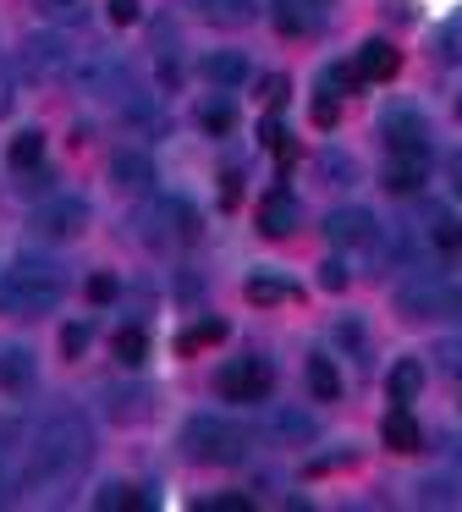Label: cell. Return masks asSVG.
<instances>
[{
  "label": "cell",
  "mask_w": 462,
  "mask_h": 512,
  "mask_svg": "<svg viewBox=\"0 0 462 512\" xmlns=\"http://www.w3.org/2000/svg\"><path fill=\"white\" fill-rule=\"evenodd\" d=\"M451 193H457V199H462V149H457V155H451Z\"/></svg>",
  "instance_id": "cell-44"
},
{
  "label": "cell",
  "mask_w": 462,
  "mask_h": 512,
  "mask_svg": "<svg viewBox=\"0 0 462 512\" xmlns=\"http://www.w3.org/2000/svg\"><path fill=\"white\" fill-rule=\"evenodd\" d=\"M22 72H28L33 83H50V78H66V67H72V50L61 45V34H28L22 39Z\"/></svg>",
  "instance_id": "cell-8"
},
{
  "label": "cell",
  "mask_w": 462,
  "mask_h": 512,
  "mask_svg": "<svg viewBox=\"0 0 462 512\" xmlns=\"http://www.w3.org/2000/svg\"><path fill=\"white\" fill-rule=\"evenodd\" d=\"M286 94H292V83H286L281 72H275V78H264V105H270V111H281Z\"/></svg>",
  "instance_id": "cell-38"
},
{
  "label": "cell",
  "mask_w": 462,
  "mask_h": 512,
  "mask_svg": "<svg viewBox=\"0 0 462 512\" xmlns=\"http://www.w3.org/2000/svg\"><path fill=\"white\" fill-rule=\"evenodd\" d=\"M336 342L358 353V347H363V331H358V320H341V325H336Z\"/></svg>",
  "instance_id": "cell-42"
},
{
  "label": "cell",
  "mask_w": 462,
  "mask_h": 512,
  "mask_svg": "<svg viewBox=\"0 0 462 512\" xmlns=\"http://www.w3.org/2000/svg\"><path fill=\"white\" fill-rule=\"evenodd\" d=\"M462 309V292L446 287V281H407L402 292H396V314L402 320H440V314H457Z\"/></svg>",
  "instance_id": "cell-5"
},
{
  "label": "cell",
  "mask_w": 462,
  "mask_h": 512,
  "mask_svg": "<svg viewBox=\"0 0 462 512\" xmlns=\"http://www.w3.org/2000/svg\"><path fill=\"white\" fill-rule=\"evenodd\" d=\"M226 342V320H198L193 331L176 336V353H204V347Z\"/></svg>",
  "instance_id": "cell-24"
},
{
  "label": "cell",
  "mask_w": 462,
  "mask_h": 512,
  "mask_svg": "<svg viewBox=\"0 0 462 512\" xmlns=\"http://www.w3.org/2000/svg\"><path fill=\"white\" fill-rule=\"evenodd\" d=\"M94 507H99V512H116V507H143V496H138L132 485H116V479H110V485H99Z\"/></svg>",
  "instance_id": "cell-29"
},
{
  "label": "cell",
  "mask_w": 462,
  "mask_h": 512,
  "mask_svg": "<svg viewBox=\"0 0 462 512\" xmlns=\"http://www.w3.org/2000/svg\"><path fill=\"white\" fill-rule=\"evenodd\" d=\"M275 28H281L286 39H297V34H308V17L297 12V0H275Z\"/></svg>",
  "instance_id": "cell-31"
},
{
  "label": "cell",
  "mask_w": 462,
  "mask_h": 512,
  "mask_svg": "<svg viewBox=\"0 0 462 512\" xmlns=\"http://www.w3.org/2000/svg\"><path fill=\"white\" fill-rule=\"evenodd\" d=\"M110 353L121 358V364H143V358H149V336H143V325H121L116 331V342H110Z\"/></svg>",
  "instance_id": "cell-25"
},
{
  "label": "cell",
  "mask_w": 462,
  "mask_h": 512,
  "mask_svg": "<svg viewBox=\"0 0 462 512\" xmlns=\"http://www.w3.org/2000/svg\"><path fill=\"white\" fill-rule=\"evenodd\" d=\"M198 12L215 28H248L259 17V0H198Z\"/></svg>",
  "instance_id": "cell-18"
},
{
  "label": "cell",
  "mask_w": 462,
  "mask_h": 512,
  "mask_svg": "<svg viewBox=\"0 0 462 512\" xmlns=\"http://www.w3.org/2000/svg\"><path fill=\"white\" fill-rule=\"evenodd\" d=\"M396 67H402V50H396L391 39H369V45L358 50V78H363V83L396 78Z\"/></svg>",
  "instance_id": "cell-14"
},
{
  "label": "cell",
  "mask_w": 462,
  "mask_h": 512,
  "mask_svg": "<svg viewBox=\"0 0 462 512\" xmlns=\"http://www.w3.org/2000/svg\"><path fill=\"white\" fill-rule=\"evenodd\" d=\"M83 232H88V204L72 199V193H61V199L33 210V237H44V243H72Z\"/></svg>",
  "instance_id": "cell-6"
},
{
  "label": "cell",
  "mask_w": 462,
  "mask_h": 512,
  "mask_svg": "<svg viewBox=\"0 0 462 512\" xmlns=\"http://www.w3.org/2000/svg\"><path fill=\"white\" fill-rule=\"evenodd\" d=\"M11 111V72H6V61H0V116Z\"/></svg>",
  "instance_id": "cell-43"
},
{
  "label": "cell",
  "mask_w": 462,
  "mask_h": 512,
  "mask_svg": "<svg viewBox=\"0 0 462 512\" xmlns=\"http://www.w3.org/2000/svg\"><path fill=\"white\" fill-rule=\"evenodd\" d=\"M380 138L385 155H407V149H429V122L413 111V105H391L380 116Z\"/></svg>",
  "instance_id": "cell-9"
},
{
  "label": "cell",
  "mask_w": 462,
  "mask_h": 512,
  "mask_svg": "<svg viewBox=\"0 0 462 512\" xmlns=\"http://www.w3.org/2000/svg\"><path fill=\"white\" fill-rule=\"evenodd\" d=\"M319 171H325L330 182H352V160L336 155V149H325V160H319Z\"/></svg>",
  "instance_id": "cell-37"
},
{
  "label": "cell",
  "mask_w": 462,
  "mask_h": 512,
  "mask_svg": "<svg viewBox=\"0 0 462 512\" xmlns=\"http://www.w3.org/2000/svg\"><path fill=\"white\" fill-rule=\"evenodd\" d=\"M275 435H281V441H314L319 435V424L308 419V413H275Z\"/></svg>",
  "instance_id": "cell-28"
},
{
  "label": "cell",
  "mask_w": 462,
  "mask_h": 512,
  "mask_svg": "<svg viewBox=\"0 0 462 512\" xmlns=\"http://www.w3.org/2000/svg\"><path fill=\"white\" fill-rule=\"evenodd\" d=\"M237 199H242V177H237V171H226V177H220V204L231 210Z\"/></svg>",
  "instance_id": "cell-41"
},
{
  "label": "cell",
  "mask_w": 462,
  "mask_h": 512,
  "mask_svg": "<svg viewBox=\"0 0 462 512\" xmlns=\"http://www.w3.org/2000/svg\"><path fill=\"white\" fill-rule=\"evenodd\" d=\"M347 265H341V259H325V265H319V287H325V292H341V287H347Z\"/></svg>",
  "instance_id": "cell-35"
},
{
  "label": "cell",
  "mask_w": 462,
  "mask_h": 512,
  "mask_svg": "<svg viewBox=\"0 0 462 512\" xmlns=\"http://www.w3.org/2000/svg\"><path fill=\"white\" fill-rule=\"evenodd\" d=\"M105 17H110L116 28H132V23L143 17V6H138V0H105Z\"/></svg>",
  "instance_id": "cell-34"
},
{
  "label": "cell",
  "mask_w": 462,
  "mask_h": 512,
  "mask_svg": "<svg viewBox=\"0 0 462 512\" xmlns=\"http://www.w3.org/2000/svg\"><path fill=\"white\" fill-rule=\"evenodd\" d=\"M116 276H110V270H99V276H88V303H110L116 298Z\"/></svg>",
  "instance_id": "cell-36"
},
{
  "label": "cell",
  "mask_w": 462,
  "mask_h": 512,
  "mask_svg": "<svg viewBox=\"0 0 462 512\" xmlns=\"http://www.w3.org/2000/svg\"><path fill=\"white\" fill-rule=\"evenodd\" d=\"M204 78L220 83V89H237V83H248V56H237V50H215V56H204Z\"/></svg>",
  "instance_id": "cell-20"
},
{
  "label": "cell",
  "mask_w": 462,
  "mask_h": 512,
  "mask_svg": "<svg viewBox=\"0 0 462 512\" xmlns=\"http://www.w3.org/2000/svg\"><path fill=\"white\" fill-rule=\"evenodd\" d=\"M209 512H253V501L248 496H215V501H204Z\"/></svg>",
  "instance_id": "cell-40"
},
{
  "label": "cell",
  "mask_w": 462,
  "mask_h": 512,
  "mask_svg": "<svg viewBox=\"0 0 462 512\" xmlns=\"http://www.w3.org/2000/svg\"><path fill=\"white\" fill-rule=\"evenodd\" d=\"M11 171H22V177H28V171H39L44 166V133L39 127H22L17 138H11Z\"/></svg>",
  "instance_id": "cell-22"
},
{
  "label": "cell",
  "mask_w": 462,
  "mask_h": 512,
  "mask_svg": "<svg viewBox=\"0 0 462 512\" xmlns=\"http://www.w3.org/2000/svg\"><path fill=\"white\" fill-rule=\"evenodd\" d=\"M457 34H462V23H457Z\"/></svg>",
  "instance_id": "cell-48"
},
{
  "label": "cell",
  "mask_w": 462,
  "mask_h": 512,
  "mask_svg": "<svg viewBox=\"0 0 462 512\" xmlns=\"http://www.w3.org/2000/svg\"><path fill=\"white\" fill-rule=\"evenodd\" d=\"M242 298H248L253 309H270V303L297 298V287H292V281H281V276H270V270H253L248 287H242Z\"/></svg>",
  "instance_id": "cell-19"
},
{
  "label": "cell",
  "mask_w": 462,
  "mask_h": 512,
  "mask_svg": "<svg viewBox=\"0 0 462 512\" xmlns=\"http://www.w3.org/2000/svg\"><path fill=\"white\" fill-rule=\"evenodd\" d=\"M429 243H435L440 248V254H451V259H457L462 254V221H451V215H429Z\"/></svg>",
  "instance_id": "cell-26"
},
{
  "label": "cell",
  "mask_w": 462,
  "mask_h": 512,
  "mask_svg": "<svg viewBox=\"0 0 462 512\" xmlns=\"http://www.w3.org/2000/svg\"><path fill=\"white\" fill-rule=\"evenodd\" d=\"M66 72H72L88 94H110V89H116V78H121V67L105 56V50H83V56H72V67H66Z\"/></svg>",
  "instance_id": "cell-12"
},
{
  "label": "cell",
  "mask_w": 462,
  "mask_h": 512,
  "mask_svg": "<svg viewBox=\"0 0 462 512\" xmlns=\"http://www.w3.org/2000/svg\"><path fill=\"white\" fill-rule=\"evenodd\" d=\"M457 116H462V100H457Z\"/></svg>",
  "instance_id": "cell-47"
},
{
  "label": "cell",
  "mask_w": 462,
  "mask_h": 512,
  "mask_svg": "<svg viewBox=\"0 0 462 512\" xmlns=\"http://www.w3.org/2000/svg\"><path fill=\"white\" fill-rule=\"evenodd\" d=\"M88 457H94V430H88V419H77V413H50V419H44L39 430H28V441H22L17 479H22V490H55V485H66Z\"/></svg>",
  "instance_id": "cell-1"
},
{
  "label": "cell",
  "mask_w": 462,
  "mask_h": 512,
  "mask_svg": "<svg viewBox=\"0 0 462 512\" xmlns=\"http://www.w3.org/2000/svg\"><path fill=\"white\" fill-rule=\"evenodd\" d=\"M385 386H391V402H413L418 391H424V364H418V358H396L391 364V375H385Z\"/></svg>",
  "instance_id": "cell-21"
},
{
  "label": "cell",
  "mask_w": 462,
  "mask_h": 512,
  "mask_svg": "<svg viewBox=\"0 0 462 512\" xmlns=\"http://www.w3.org/2000/svg\"><path fill=\"white\" fill-rule=\"evenodd\" d=\"M314 6H330V0H314Z\"/></svg>",
  "instance_id": "cell-46"
},
{
  "label": "cell",
  "mask_w": 462,
  "mask_h": 512,
  "mask_svg": "<svg viewBox=\"0 0 462 512\" xmlns=\"http://www.w3.org/2000/svg\"><path fill=\"white\" fill-rule=\"evenodd\" d=\"M44 12H50L55 23H72V17H83V0H44Z\"/></svg>",
  "instance_id": "cell-39"
},
{
  "label": "cell",
  "mask_w": 462,
  "mask_h": 512,
  "mask_svg": "<svg viewBox=\"0 0 462 512\" xmlns=\"http://www.w3.org/2000/svg\"><path fill=\"white\" fill-rule=\"evenodd\" d=\"M446 452H451V463L462 468V441H446Z\"/></svg>",
  "instance_id": "cell-45"
},
{
  "label": "cell",
  "mask_w": 462,
  "mask_h": 512,
  "mask_svg": "<svg viewBox=\"0 0 462 512\" xmlns=\"http://www.w3.org/2000/svg\"><path fill=\"white\" fill-rule=\"evenodd\" d=\"M149 182H154V160L143 155V149H116L110 155V188L116 193H149Z\"/></svg>",
  "instance_id": "cell-10"
},
{
  "label": "cell",
  "mask_w": 462,
  "mask_h": 512,
  "mask_svg": "<svg viewBox=\"0 0 462 512\" xmlns=\"http://www.w3.org/2000/svg\"><path fill=\"white\" fill-rule=\"evenodd\" d=\"M198 127H204V133H215V138H226L231 127H237V111H231V100H209L204 111H198Z\"/></svg>",
  "instance_id": "cell-27"
},
{
  "label": "cell",
  "mask_w": 462,
  "mask_h": 512,
  "mask_svg": "<svg viewBox=\"0 0 462 512\" xmlns=\"http://www.w3.org/2000/svg\"><path fill=\"white\" fill-rule=\"evenodd\" d=\"M275 386V369L264 364V358H231V364H220L215 375V391L226 402H264Z\"/></svg>",
  "instance_id": "cell-4"
},
{
  "label": "cell",
  "mask_w": 462,
  "mask_h": 512,
  "mask_svg": "<svg viewBox=\"0 0 462 512\" xmlns=\"http://www.w3.org/2000/svg\"><path fill=\"white\" fill-rule=\"evenodd\" d=\"M33 375H39V369H33V353L28 347H0V386L11 391V397H22V391H33Z\"/></svg>",
  "instance_id": "cell-17"
},
{
  "label": "cell",
  "mask_w": 462,
  "mask_h": 512,
  "mask_svg": "<svg viewBox=\"0 0 462 512\" xmlns=\"http://www.w3.org/2000/svg\"><path fill=\"white\" fill-rule=\"evenodd\" d=\"M358 67H336V61H330V67L325 72H319V89H325V94H336V89H358Z\"/></svg>",
  "instance_id": "cell-33"
},
{
  "label": "cell",
  "mask_w": 462,
  "mask_h": 512,
  "mask_svg": "<svg viewBox=\"0 0 462 512\" xmlns=\"http://www.w3.org/2000/svg\"><path fill=\"white\" fill-rule=\"evenodd\" d=\"M457 314H462V309H457Z\"/></svg>",
  "instance_id": "cell-49"
},
{
  "label": "cell",
  "mask_w": 462,
  "mask_h": 512,
  "mask_svg": "<svg viewBox=\"0 0 462 512\" xmlns=\"http://www.w3.org/2000/svg\"><path fill=\"white\" fill-rule=\"evenodd\" d=\"M325 237H330V243H341V248H358V243H369V237H374V221L363 210H330L325 215Z\"/></svg>",
  "instance_id": "cell-16"
},
{
  "label": "cell",
  "mask_w": 462,
  "mask_h": 512,
  "mask_svg": "<svg viewBox=\"0 0 462 512\" xmlns=\"http://www.w3.org/2000/svg\"><path fill=\"white\" fill-rule=\"evenodd\" d=\"M88 342H94V325H88V320H72V325L61 331V353H66V358H83Z\"/></svg>",
  "instance_id": "cell-30"
},
{
  "label": "cell",
  "mask_w": 462,
  "mask_h": 512,
  "mask_svg": "<svg viewBox=\"0 0 462 512\" xmlns=\"http://www.w3.org/2000/svg\"><path fill=\"white\" fill-rule=\"evenodd\" d=\"M380 441L391 446V452H402V457H413V452H424V430H418V419L396 402L391 413H385V424H380Z\"/></svg>",
  "instance_id": "cell-13"
},
{
  "label": "cell",
  "mask_w": 462,
  "mask_h": 512,
  "mask_svg": "<svg viewBox=\"0 0 462 512\" xmlns=\"http://www.w3.org/2000/svg\"><path fill=\"white\" fill-rule=\"evenodd\" d=\"M303 375H308V391H314L319 402H336V397H341V369L330 364L325 353H314V358H308V364H303Z\"/></svg>",
  "instance_id": "cell-23"
},
{
  "label": "cell",
  "mask_w": 462,
  "mask_h": 512,
  "mask_svg": "<svg viewBox=\"0 0 462 512\" xmlns=\"http://www.w3.org/2000/svg\"><path fill=\"white\" fill-rule=\"evenodd\" d=\"M182 452L193 463H242L248 457V430L220 413H193L182 430Z\"/></svg>",
  "instance_id": "cell-3"
},
{
  "label": "cell",
  "mask_w": 462,
  "mask_h": 512,
  "mask_svg": "<svg viewBox=\"0 0 462 512\" xmlns=\"http://www.w3.org/2000/svg\"><path fill=\"white\" fill-rule=\"evenodd\" d=\"M297 226V199L286 188H275V193H264V204H259V232L264 237H286Z\"/></svg>",
  "instance_id": "cell-15"
},
{
  "label": "cell",
  "mask_w": 462,
  "mask_h": 512,
  "mask_svg": "<svg viewBox=\"0 0 462 512\" xmlns=\"http://www.w3.org/2000/svg\"><path fill=\"white\" fill-rule=\"evenodd\" d=\"M66 292V270L55 259L39 254H17L6 270H0V298L11 303L17 314H50Z\"/></svg>",
  "instance_id": "cell-2"
},
{
  "label": "cell",
  "mask_w": 462,
  "mask_h": 512,
  "mask_svg": "<svg viewBox=\"0 0 462 512\" xmlns=\"http://www.w3.org/2000/svg\"><path fill=\"white\" fill-rule=\"evenodd\" d=\"M308 116H314V127H319V133H330V127L341 122V105H336V94H325V89H319V94H314V105H308Z\"/></svg>",
  "instance_id": "cell-32"
},
{
  "label": "cell",
  "mask_w": 462,
  "mask_h": 512,
  "mask_svg": "<svg viewBox=\"0 0 462 512\" xmlns=\"http://www.w3.org/2000/svg\"><path fill=\"white\" fill-rule=\"evenodd\" d=\"M138 226H160V232H149L154 248H165V243H193V237H198V210H193L187 199H154L149 210H143Z\"/></svg>",
  "instance_id": "cell-7"
},
{
  "label": "cell",
  "mask_w": 462,
  "mask_h": 512,
  "mask_svg": "<svg viewBox=\"0 0 462 512\" xmlns=\"http://www.w3.org/2000/svg\"><path fill=\"white\" fill-rule=\"evenodd\" d=\"M429 182V149H407V155H391L385 160V188L391 193H418Z\"/></svg>",
  "instance_id": "cell-11"
}]
</instances>
